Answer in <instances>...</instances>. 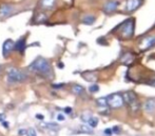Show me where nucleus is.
I'll return each mask as SVG.
<instances>
[{"mask_svg": "<svg viewBox=\"0 0 155 136\" xmlns=\"http://www.w3.org/2000/svg\"><path fill=\"white\" fill-rule=\"evenodd\" d=\"M119 5L118 0H109L108 2H106L104 5V12L106 14H111V13L115 12L117 10Z\"/></svg>", "mask_w": 155, "mask_h": 136, "instance_id": "7", "label": "nucleus"}, {"mask_svg": "<svg viewBox=\"0 0 155 136\" xmlns=\"http://www.w3.org/2000/svg\"><path fill=\"white\" fill-rule=\"evenodd\" d=\"M40 127L45 128V129H49V130H55V131L59 128V126H58L57 124H51V122L47 124V122H43V121L40 122Z\"/></svg>", "mask_w": 155, "mask_h": 136, "instance_id": "16", "label": "nucleus"}, {"mask_svg": "<svg viewBox=\"0 0 155 136\" xmlns=\"http://www.w3.org/2000/svg\"><path fill=\"white\" fill-rule=\"evenodd\" d=\"M14 45L15 43L11 39H8V40L4 41L3 45H2V54H3L4 58H6L11 54V52L14 50Z\"/></svg>", "mask_w": 155, "mask_h": 136, "instance_id": "9", "label": "nucleus"}, {"mask_svg": "<svg viewBox=\"0 0 155 136\" xmlns=\"http://www.w3.org/2000/svg\"><path fill=\"white\" fill-rule=\"evenodd\" d=\"M6 120H5V116L3 115V114H0V122H2V124H3V122H5Z\"/></svg>", "mask_w": 155, "mask_h": 136, "instance_id": "28", "label": "nucleus"}, {"mask_svg": "<svg viewBox=\"0 0 155 136\" xmlns=\"http://www.w3.org/2000/svg\"><path fill=\"white\" fill-rule=\"evenodd\" d=\"M98 90H99V87H98L97 85H92L90 87V92H92V93H95V92H97Z\"/></svg>", "mask_w": 155, "mask_h": 136, "instance_id": "25", "label": "nucleus"}, {"mask_svg": "<svg viewBox=\"0 0 155 136\" xmlns=\"http://www.w3.org/2000/svg\"><path fill=\"white\" fill-rule=\"evenodd\" d=\"M135 60V54L134 53H124L120 58L121 63L124 65H129L133 63Z\"/></svg>", "mask_w": 155, "mask_h": 136, "instance_id": "11", "label": "nucleus"}, {"mask_svg": "<svg viewBox=\"0 0 155 136\" xmlns=\"http://www.w3.org/2000/svg\"><path fill=\"white\" fill-rule=\"evenodd\" d=\"M95 17L92 16V15H88V16L84 17V19H82V22L84 23V25H93L94 22H95Z\"/></svg>", "mask_w": 155, "mask_h": 136, "instance_id": "19", "label": "nucleus"}, {"mask_svg": "<svg viewBox=\"0 0 155 136\" xmlns=\"http://www.w3.org/2000/svg\"><path fill=\"white\" fill-rule=\"evenodd\" d=\"M57 120L58 121H63L64 120V116H63V114H61V113H59L57 115Z\"/></svg>", "mask_w": 155, "mask_h": 136, "instance_id": "26", "label": "nucleus"}, {"mask_svg": "<svg viewBox=\"0 0 155 136\" xmlns=\"http://www.w3.org/2000/svg\"><path fill=\"white\" fill-rule=\"evenodd\" d=\"M139 49L141 51H147V50L151 49L155 47V36H148L143 37L139 42Z\"/></svg>", "mask_w": 155, "mask_h": 136, "instance_id": "6", "label": "nucleus"}, {"mask_svg": "<svg viewBox=\"0 0 155 136\" xmlns=\"http://www.w3.org/2000/svg\"><path fill=\"white\" fill-rule=\"evenodd\" d=\"M25 134H27V136H37L36 131H35V129H33V128L28 129L27 132H25Z\"/></svg>", "mask_w": 155, "mask_h": 136, "instance_id": "24", "label": "nucleus"}, {"mask_svg": "<svg viewBox=\"0 0 155 136\" xmlns=\"http://www.w3.org/2000/svg\"><path fill=\"white\" fill-rule=\"evenodd\" d=\"M27 48V41H25V38H20L14 45V49L16 51L20 52L21 54L25 53V50Z\"/></svg>", "mask_w": 155, "mask_h": 136, "instance_id": "12", "label": "nucleus"}, {"mask_svg": "<svg viewBox=\"0 0 155 136\" xmlns=\"http://www.w3.org/2000/svg\"><path fill=\"white\" fill-rule=\"evenodd\" d=\"M80 129H81V132L82 133H87V134H92V133H93V131L90 129V127L82 126V127H80Z\"/></svg>", "mask_w": 155, "mask_h": 136, "instance_id": "22", "label": "nucleus"}, {"mask_svg": "<svg viewBox=\"0 0 155 136\" xmlns=\"http://www.w3.org/2000/svg\"><path fill=\"white\" fill-rule=\"evenodd\" d=\"M6 78L10 83H17V82H23L28 79V75L25 72L20 71L15 68H10L6 71Z\"/></svg>", "mask_w": 155, "mask_h": 136, "instance_id": "2", "label": "nucleus"}, {"mask_svg": "<svg viewBox=\"0 0 155 136\" xmlns=\"http://www.w3.org/2000/svg\"><path fill=\"white\" fill-rule=\"evenodd\" d=\"M121 38L130 39L134 35V19H128L118 28Z\"/></svg>", "mask_w": 155, "mask_h": 136, "instance_id": "3", "label": "nucleus"}, {"mask_svg": "<svg viewBox=\"0 0 155 136\" xmlns=\"http://www.w3.org/2000/svg\"><path fill=\"white\" fill-rule=\"evenodd\" d=\"M143 110L146 112H153L155 110V98H149L143 104Z\"/></svg>", "mask_w": 155, "mask_h": 136, "instance_id": "13", "label": "nucleus"}, {"mask_svg": "<svg viewBox=\"0 0 155 136\" xmlns=\"http://www.w3.org/2000/svg\"><path fill=\"white\" fill-rule=\"evenodd\" d=\"M104 134L111 135L112 134V130H111V129H106V130H104Z\"/></svg>", "mask_w": 155, "mask_h": 136, "instance_id": "29", "label": "nucleus"}, {"mask_svg": "<svg viewBox=\"0 0 155 136\" xmlns=\"http://www.w3.org/2000/svg\"><path fill=\"white\" fill-rule=\"evenodd\" d=\"M112 133H120V128L119 127H114L112 129Z\"/></svg>", "mask_w": 155, "mask_h": 136, "instance_id": "27", "label": "nucleus"}, {"mask_svg": "<svg viewBox=\"0 0 155 136\" xmlns=\"http://www.w3.org/2000/svg\"><path fill=\"white\" fill-rule=\"evenodd\" d=\"M91 116H92V114L89 113V112H86V113H84L81 115V120H82V121H84V122H87V121H88V119L91 117Z\"/></svg>", "mask_w": 155, "mask_h": 136, "instance_id": "23", "label": "nucleus"}, {"mask_svg": "<svg viewBox=\"0 0 155 136\" xmlns=\"http://www.w3.org/2000/svg\"><path fill=\"white\" fill-rule=\"evenodd\" d=\"M35 21H36L37 23L45 22V21H47V15H45V13H38V14L36 15V17H35Z\"/></svg>", "mask_w": 155, "mask_h": 136, "instance_id": "18", "label": "nucleus"}, {"mask_svg": "<svg viewBox=\"0 0 155 136\" xmlns=\"http://www.w3.org/2000/svg\"><path fill=\"white\" fill-rule=\"evenodd\" d=\"M87 124H88L89 126L91 127V128H95V127H97V124H98V118L92 115V116H91V117L88 119Z\"/></svg>", "mask_w": 155, "mask_h": 136, "instance_id": "20", "label": "nucleus"}, {"mask_svg": "<svg viewBox=\"0 0 155 136\" xmlns=\"http://www.w3.org/2000/svg\"><path fill=\"white\" fill-rule=\"evenodd\" d=\"M37 118H40V119H43V116H41V115H37Z\"/></svg>", "mask_w": 155, "mask_h": 136, "instance_id": "33", "label": "nucleus"}, {"mask_svg": "<svg viewBox=\"0 0 155 136\" xmlns=\"http://www.w3.org/2000/svg\"><path fill=\"white\" fill-rule=\"evenodd\" d=\"M72 92H73L75 95H81V94L84 93V89L79 85H74L72 87Z\"/></svg>", "mask_w": 155, "mask_h": 136, "instance_id": "17", "label": "nucleus"}, {"mask_svg": "<svg viewBox=\"0 0 155 136\" xmlns=\"http://www.w3.org/2000/svg\"><path fill=\"white\" fill-rule=\"evenodd\" d=\"M82 77H84L86 80H88V81H95V80L97 79L96 74L94 73V72H90V71L82 73Z\"/></svg>", "mask_w": 155, "mask_h": 136, "instance_id": "15", "label": "nucleus"}, {"mask_svg": "<svg viewBox=\"0 0 155 136\" xmlns=\"http://www.w3.org/2000/svg\"><path fill=\"white\" fill-rule=\"evenodd\" d=\"M140 4H141V0H127V3H126L127 12L129 13L134 12V11H136L140 6Z\"/></svg>", "mask_w": 155, "mask_h": 136, "instance_id": "10", "label": "nucleus"}, {"mask_svg": "<svg viewBox=\"0 0 155 136\" xmlns=\"http://www.w3.org/2000/svg\"><path fill=\"white\" fill-rule=\"evenodd\" d=\"M30 70L42 77H51L52 76L51 65L47 59L42 58V57H38L37 59H35L32 65H30Z\"/></svg>", "mask_w": 155, "mask_h": 136, "instance_id": "1", "label": "nucleus"}, {"mask_svg": "<svg viewBox=\"0 0 155 136\" xmlns=\"http://www.w3.org/2000/svg\"><path fill=\"white\" fill-rule=\"evenodd\" d=\"M25 132H27V130H23V129H21V130L19 131V135H23V134H25Z\"/></svg>", "mask_w": 155, "mask_h": 136, "instance_id": "32", "label": "nucleus"}, {"mask_svg": "<svg viewBox=\"0 0 155 136\" xmlns=\"http://www.w3.org/2000/svg\"><path fill=\"white\" fill-rule=\"evenodd\" d=\"M56 0H40V5L45 10H52L55 6Z\"/></svg>", "mask_w": 155, "mask_h": 136, "instance_id": "14", "label": "nucleus"}, {"mask_svg": "<svg viewBox=\"0 0 155 136\" xmlns=\"http://www.w3.org/2000/svg\"><path fill=\"white\" fill-rule=\"evenodd\" d=\"M53 87L55 88V89H60L61 87H63V85L61 83V85H53Z\"/></svg>", "mask_w": 155, "mask_h": 136, "instance_id": "31", "label": "nucleus"}, {"mask_svg": "<svg viewBox=\"0 0 155 136\" xmlns=\"http://www.w3.org/2000/svg\"><path fill=\"white\" fill-rule=\"evenodd\" d=\"M64 111H65V113H67V114H71L72 109H71V108H65V109H64Z\"/></svg>", "mask_w": 155, "mask_h": 136, "instance_id": "30", "label": "nucleus"}, {"mask_svg": "<svg viewBox=\"0 0 155 136\" xmlns=\"http://www.w3.org/2000/svg\"><path fill=\"white\" fill-rule=\"evenodd\" d=\"M97 104L100 107H107V98L106 97H102L97 99Z\"/></svg>", "mask_w": 155, "mask_h": 136, "instance_id": "21", "label": "nucleus"}, {"mask_svg": "<svg viewBox=\"0 0 155 136\" xmlns=\"http://www.w3.org/2000/svg\"><path fill=\"white\" fill-rule=\"evenodd\" d=\"M107 98V106L111 107L113 109H118L124 106V98L119 94H113V95L108 96Z\"/></svg>", "mask_w": 155, "mask_h": 136, "instance_id": "5", "label": "nucleus"}, {"mask_svg": "<svg viewBox=\"0 0 155 136\" xmlns=\"http://www.w3.org/2000/svg\"><path fill=\"white\" fill-rule=\"evenodd\" d=\"M14 8L11 4H2L0 5V19L8 18L10 15H12Z\"/></svg>", "mask_w": 155, "mask_h": 136, "instance_id": "8", "label": "nucleus"}, {"mask_svg": "<svg viewBox=\"0 0 155 136\" xmlns=\"http://www.w3.org/2000/svg\"><path fill=\"white\" fill-rule=\"evenodd\" d=\"M123 98H124V102L128 104L129 108L131 109L132 112H137L139 110V108H140V104H139L134 92H132V91L126 92V93L124 94Z\"/></svg>", "mask_w": 155, "mask_h": 136, "instance_id": "4", "label": "nucleus"}]
</instances>
